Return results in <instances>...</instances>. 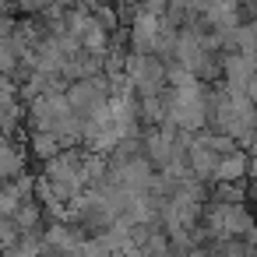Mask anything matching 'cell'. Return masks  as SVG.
Instances as JSON below:
<instances>
[{"mask_svg": "<svg viewBox=\"0 0 257 257\" xmlns=\"http://www.w3.org/2000/svg\"><path fill=\"white\" fill-rule=\"evenodd\" d=\"M131 39H134L138 50H152V46L159 43V22H155L152 11H141V15L134 18V32H131Z\"/></svg>", "mask_w": 257, "mask_h": 257, "instance_id": "6da1fadb", "label": "cell"}, {"mask_svg": "<svg viewBox=\"0 0 257 257\" xmlns=\"http://www.w3.org/2000/svg\"><path fill=\"white\" fill-rule=\"evenodd\" d=\"M208 18L218 29H232L236 25V0H211V4H208Z\"/></svg>", "mask_w": 257, "mask_h": 257, "instance_id": "7a4b0ae2", "label": "cell"}, {"mask_svg": "<svg viewBox=\"0 0 257 257\" xmlns=\"http://www.w3.org/2000/svg\"><path fill=\"white\" fill-rule=\"evenodd\" d=\"M243 169H246V155H229V159H218V166H215L218 180H239Z\"/></svg>", "mask_w": 257, "mask_h": 257, "instance_id": "3957f363", "label": "cell"}, {"mask_svg": "<svg viewBox=\"0 0 257 257\" xmlns=\"http://www.w3.org/2000/svg\"><path fill=\"white\" fill-rule=\"evenodd\" d=\"M243 92H246V99H250V102H257V78H250V81L243 85Z\"/></svg>", "mask_w": 257, "mask_h": 257, "instance_id": "277c9868", "label": "cell"}, {"mask_svg": "<svg viewBox=\"0 0 257 257\" xmlns=\"http://www.w3.org/2000/svg\"><path fill=\"white\" fill-rule=\"evenodd\" d=\"M141 4H148V8H162L166 0H141Z\"/></svg>", "mask_w": 257, "mask_h": 257, "instance_id": "5b68a950", "label": "cell"}]
</instances>
